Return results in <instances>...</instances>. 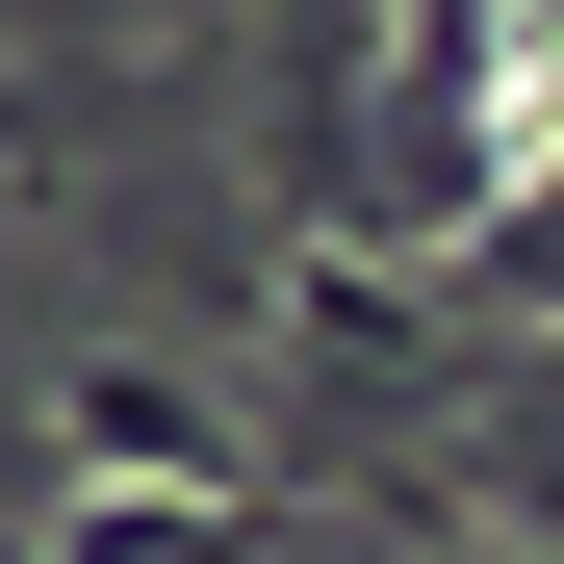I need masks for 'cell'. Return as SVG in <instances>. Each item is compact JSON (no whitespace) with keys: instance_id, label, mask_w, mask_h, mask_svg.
Returning <instances> with one entry per match:
<instances>
[{"instance_id":"1","label":"cell","mask_w":564,"mask_h":564,"mask_svg":"<svg viewBox=\"0 0 564 564\" xmlns=\"http://www.w3.org/2000/svg\"><path fill=\"white\" fill-rule=\"evenodd\" d=\"M52 436L104 462V488H231V411L180 386V359H77V386H52Z\"/></svg>"},{"instance_id":"2","label":"cell","mask_w":564,"mask_h":564,"mask_svg":"<svg viewBox=\"0 0 564 564\" xmlns=\"http://www.w3.org/2000/svg\"><path fill=\"white\" fill-rule=\"evenodd\" d=\"M282 308H308V359H386V386L436 359V308H411V257H308Z\"/></svg>"}]
</instances>
